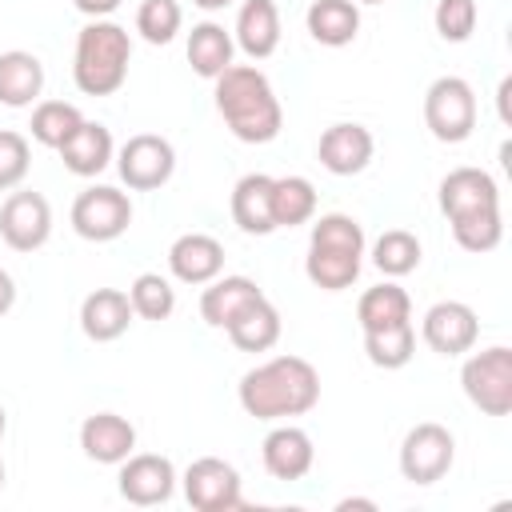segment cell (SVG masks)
<instances>
[{"label":"cell","mask_w":512,"mask_h":512,"mask_svg":"<svg viewBox=\"0 0 512 512\" xmlns=\"http://www.w3.org/2000/svg\"><path fill=\"white\" fill-rule=\"evenodd\" d=\"M356 320H360V332H376V328H388V324H404V320H412V300H408V292H404L396 280H384V284L368 288V292L356 300Z\"/></svg>","instance_id":"83f0119b"},{"label":"cell","mask_w":512,"mask_h":512,"mask_svg":"<svg viewBox=\"0 0 512 512\" xmlns=\"http://www.w3.org/2000/svg\"><path fill=\"white\" fill-rule=\"evenodd\" d=\"M128 224H132V200L112 184H88L72 200V232L80 240L108 244V240H120Z\"/></svg>","instance_id":"ba28073f"},{"label":"cell","mask_w":512,"mask_h":512,"mask_svg":"<svg viewBox=\"0 0 512 512\" xmlns=\"http://www.w3.org/2000/svg\"><path fill=\"white\" fill-rule=\"evenodd\" d=\"M128 300H132V312L140 320H168L176 312V288L160 272H140L128 288Z\"/></svg>","instance_id":"d6a6232c"},{"label":"cell","mask_w":512,"mask_h":512,"mask_svg":"<svg viewBox=\"0 0 512 512\" xmlns=\"http://www.w3.org/2000/svg\"><path fill=\"white\" fill-rule=\"evenodd\" d=\"M236 400L256 420H288L304 416L320 404V372L304 356H272L240 376Z\"/></svg>","instance_id":"6da1fadb"},{"label":"cell","mask_w":512,"mask_h":512,"mask_svg":"<svg viewBox=\"0 0 512 512\" xmlns=\"http://www.w3.org/2000/svg\"><path fill=\"white\" fill-rule=\"evenodd\" d=\"M360 264H364V228L356 216L324 212L320 220H312L304 272L316 288H324V292L352 288L360 276Z\"/></svg>","instance_id":"277c9868"},{"label":"cell","mask_w":512,"mask_h":512,"mask_svg":"<svg viewBox=\"0 0 512 512\" xmlns=\"http://www.w3.org/2000/svg\"><path fill=\"white\" fill-rule=\"evenodd\" d=\"M308 36L324 48H344L360 32V4L356 0H312L304 12Z\"/></svg>","instance_id":"d4e9b609"},{"label":"cell","mask_w":512,"mask_h":512,"mask_svg":"<svg viewBox=\"0 0 512 512\" xmlns=\"http://www.w3.org/2000/svg\"><path fill=\"white\" fill-rule=\"evenodd\" d=\"M168 272L180 284H208L224 272V244L208 232H184L168 248Z\"/></svg>","instance_id":"e0dca14e"},{"label":"cell","mask_w":512,"mask_h":512,"mask_svg":"<svg viewBox=\"0 0 512 512\" xmlns=\"http://www.w3.org/2000/svg\"><path fill=\"white\" fill-rule=\"evenodd\" d=\"M424 124L440 144H464L476 128V92L464 76H436L424 92Z\"/></svg>","instance_id":"8992f818"},{"label":"cell","mask_w":512,"mask_h":512,"mask_svg":"<svg viewBox=\"0 0 512 512\" xmlns=\"http://www.w3.org/2000/svg\"><path fill=\"white\" fill-rule=\"evenodd\" d=\"M176 464L160 452H132L128 460H120V476L116 488L128 504L136 508H152V504H168L176 492Z\"/></svg>","instance_id":"4fadbf2b"},{"label":"cell","mask_w":512,"mask_h":512,"mask_svg":"<svg viewBox=\"0 0 512 512\" xmlns=\"http://www.w3.org/2000/svg\"><path fill=\"white\" fill-rule=\"evenodd\" d=\"M456 460V436L436 424V420H424L416 428H408L404 444H400V476L408 484H436L448 476Z\"/></svg>","instance_id":"9c48e42d"},{"label":"cell","mask_w":512,"mask_h":512,"mask_svg":"<svg viewBox=\"0 0 512 512\" xmlns=\"http://www.w3.org/2000/svg\"><path fill=\"white\" fill-rule=\"evenodd\" d=\"M132 60V36L116 20H88L76 32V56H72V80L84 96H112L128 80Z\"/></svg>","instance_id":"5b68a950"},{"label":"cell","mask_w":512,"mask_h":512,"mask_svg":"<svg viewBox=\"0 0 512 512\" xmlns=\"http://www.w3.org/2000/svg\"><path fill=\"white\" fill-rule=\"evenodd\" d=\"M476 20H480L476 0H436V8H432V24H436L440 40H448V44H464L476 32Z\"/></svg>","instance_id":"e575fe53"},{"label":"cell","mask_w":512,"mask_h":512,"mask_svg":"<svg viewBox=\"0 0 512 512\" xmlns=\"http://www.w3.org/2000/svg\"><path fill=\"white\" fill-rule=\"evenodd\" d=\"M0 236L12 252H36L52 236V208L40 192L12 188L8 200L0 204Z\"/></svg>","instance_id":"7c38bea8"},{"label":"cell","mask_w":512,"mask_h":512,"mask_svg":"<svg viewBox=\"0 0 512 512\" xmlns=\"http://www.w3.org/2000/svg\"><path fill=\"white\" fill-rule=\"evenodd\" d=\"M196 8H204V12H220V8H228V4H236V0H192Z\"/></svg>","instance_id":"ab89813d"},{"label":"cell","mask_w":512,"mask_h":512,"mask_svg":"<svg viewBox=\"0 0 512 512\" xmlns=\"http://www.w3.org/2000/svg\"><path fill=\"white\" fill-rule=\"evenodd\" d=\"M236 48L248 60H268L280 48V8L276 0H244L236 12Z\"/></svg>","instance_id":"ffe728a7"},{"label":"cell","mask_w":512,"mask_h":512,"mask_svg":"<svg viewBox=\"0 0 512 512\" xmlns=\"http://www.w3.org/2000/svg\"><path fill=\"white\" fill-rule=\"evenodd\" d=\"M4 432H8V412H4V404H0V440H4Z\"/></svg>","instance_id":"60d3db41"},{"label":"cell","mask_w":512,"mask_h":512,"mask_svg":"<svg viewBox=\"0 0 512 512\" xmlns=\"http://www.w3.org/2000/svg\"><path fill=\"white\" fill-rule=\"evenodd\" d=\"M184 484V500L196 508V512H236L244 504V492H240V472L220 460V456H200L184 468L180 476Z\"/></svg>","instance_id":"8fae6325"},{"label":"cell","mask_w":512,"mask_h":512,"mask_svg":"<svg viewBox=\"0 0 512 512\" xmlns=\"http://www.w3.org/2000/svg\"><path fill=\"white\" fill-rule=\"evenodd\" d=\"M232 220L244 236H268L276 232V220H272V176L268 172H248L236 180L232 188Z\"/></svg>","instance_id":"7402d4cb"},{"label":"cell","mask_w":512,"mask_h":512,"mask_svg":"<svg viewBox=\"0 0 512 512\" xmlns=\"http://www.w3.org/2000/svg\"><path fill=\"white\" fill-rule=\"evenodd\" d=\"M364 356H368V364H376L384 372L404 368L416 356V328H412V320L388 324V328H376V332H364Z\"/></svg>","instance_id":"f546056e"},{"label":"cell","mask_w":512,"mask_h":512,"mask_svg":"<svg viewBox=\"0 0 512 512\" xmlns=\"http://www.w3.org/2000/svg\"><path fill=\"white\" fill-rule=\"evenodd\" d=\"M260 460L268 468L272 480H304L316 464V448H312V436L296 424H276L264 444H260Z\"/></svg>","instance_id":"2e32d148"},{"label":"cell","mask_w":512,"mask_h":512,"mask_svg":"<svg viewBox=\"0 0 512 512\" xmlns=\"http://www.w3.org/2000/svg\"><path fill=\"white\" fill-rule=\"evenodd\" d=\"M116 172L132 192L164 188L176 172V148L156 132H136L116 152Z\"/></svg>","instance_id":"30bf717a"},{"label":"cell","mask_w":512,"mask_h":512,"mask_svg":"<svg viewBox=\"0 0 512 512\" xmlns=\"http://www.w3.org/2000/svg\"><path fill=\"white\" fill-rule=\"evenodd\" d=\"M336 508H340V512H348V508H368V512H372V508H376V500H364V496H352V500H340Z\"/></svg>","instance_id":"f35d334b"},{"label":"cell","mask_w":512,"mask_h":512,"mask_svg":"<svg viewBox=\"0 0 512 512\" xmlns=\"http://www.w3.org/2000/svg\"><path fill=\"white\" fill-rule=\"evenodd\" d=\"M60 160L72 176H100L112 160H116V144H112V132L100 124V120H88L60 144Z\"/></svg>","instance_id":"44dd1931"},{"label":"cell","mask_w":512,"mask_h":512,"mask_svg":"<svg viewBox=\"0 0 512 512\" xmlns=\"http://www.w3.org/2000/svg\"><path fill=\"white\" fill-rule=\"evenodd\" d=\"M132 316L136 312H132L128 292H120V288H96L80 304V332L92 344H112V340H120L128 332Z\"/></svg>","instance_id":"ac0fdd59"},{"label":"cell","mask_w":512,"mask_h":512,"mask_svg":"<svg viewBox=\"0 0 512 512\" xmlns=\"http://www.w3.org/2000/svg\"><path fill=\"white\" fill-rule=\"evenodd\" d=\"M80 448L96 464H120L136 452V428L120 412H92L80 424Z\"/></svg>","instance_id":"d6986e66"},{"label":"cell","mask_w":512,"mask_h":512,"mask_svg":"<svg viewBox=\"0 0 512 512\" xmlns=\"http://www.w3.org/2000/svg\"><path fill=\"white\" fill-rule=\"evenodd\" d=\"M440 212L452 224V236L464 252H492L504 240V216H500V188L492 172L484 168H452L440 180Z\"/></svg>","instance_id":"7a4b0ae2"},{"label":"cell","mask_w":512,"mask_h":512,"mask_svg":"<svg viewBox=\"0 0 512 512\" xmlns=\"http://www.w3.org/2000/svg\"><path fill=\"white\" fill-rule=\"evenodd\" d=\"M372 152H376V140L356 120H340V124L324 128L320 132V144H316V160L332 176H356V172H364L372 164Z\"/></svg>","instance_id":"9a60e30c"},{"label":"cell","mask_w":512,"mask_h":512,"mask_svg":"<svg viewBox=\"0 0 512 512\" xmlns=\"http://www.w3.org/2000/svg\"><path fill=\"white\" fill-rule=\"evenodd\" d=\"M76 4V12H84L88 20H108L116 8H120V0H72Z\"/></svg>","instance_id":"8d00e7d4"},{"label":"cell","mask_w":512,"mask_h":512,"mask_svg":"<svg viewBox=\"0 0 512 512\" xmlns=\"http://www.w3.org/2000/svg\"><path fill=\"white\" fill-rule=\"evenodd\" d=\"M0 488H4V460H0Z\"/></svg>","instance_id":"b9f144b4"},{"label":"cell","mask_w":512,"mask_h":512,"mask_svg":"<svg viewBox=\"0 0 512 512\" xmlns=\"http://www.w3.org/2000/svg\"><path fill=\"white\" fill-rule=\"evenodd\" d=\"M12 304H16V280L0 268V316H8V312H12Z\"/></svg>","instance_id":"74e56055"},{"label":"cell","mask_w":512,"mask_h":512,"mask_svg":"<svg viewBox=\"0 0 512 512\" xmlns=\"http://www.w3.org/2000/svg\"><path fill=\"white\" fill-rule=\"evenodd\" d=\"M44 92V64L36 52L12 48L0 52V104L4 108H32Z\"/></svg>","instance_id":"cb8c5ba5"},{"label":"cell","mask_w":512,"mask_h":512,"mask_svg":"<svg viewBox=\"0 0 512 512\" xmlns=\"http://www.w3.org/2000/svg\"><path fill=\"white\" fill-rule=\"evenodd\" d=\"M84 124V112L76 108V104H68V100H40L36 108H32V140L36 144H44V148H52V152H60V144L76 132Z\"/></svg>","instance_id":"4dcf8cb0"},{"label":"cell","mask_w":512,"mask_h":512,"mask_svg":"<svg viewBox=\"0 0 512 512\" xmlns=\"http://www.w3.org/2000/svg\"><path fill=\"white\" fill-rule=\"evenodd\" d=\"M216 112L224 116L228 132L244 144H268L284 128V108L272 92V80L256 64H228L212 80Z\"/></svg>","instance_id":"3957f363"},{"label":"cell","mask_w":512,"mask_h":512,"mask_svg":"<svg viewBox=\"0 0 512 512\" xmlns=\"http://www.w3.org/2000/svg\"><path fill=\"white\" fill-rule=\"evenodd\" d=\"M316 216V188L308 176H272V220L276 228H296Z\"/></svg>","instance_id":"f1b7e54d"},{"label":"cell","mask_w":512,"mask_h":512,"mask_svg":"<svg viewBox=\"0 0 512 512\" xmlns=\"http://www.w3.org/2000/svg\"><path fill=\"white\" fill-rule=\"evenodd\" d=\"M188 64H192V72L196 76H204V80H216L228 64H232V52H236V40H232V32L224 28V24H216V20H200V24H192V32H188Z\"/></svg>","instance_id":"484cf974"},{"label":"cell","mask_w":512,"mask_h":512,"mask_svg":"<svg viewBox=\"0 0 512 512\" xmlns=\"http://www.w3.org/2000/svg\"><path fill=\"white\" fill-rule=\"evenodd\" d=\"M28 164H32L28 136H20L12 128H0V192L20 188L24 176H28Z\"/></svg>","instance_id":"d590c367"},{"label":"cell","mask_w":512,"mask_h":512,"mask_svg":"<svg viewBox=\"0 0 512 512\" xmlns=\"http://www.w3.org/2000/svg\"><path fill=\"white\" fill-rule=\"evenodd\" d=\"M356 4H384V0H356Z\"/></svg>","instance_id":"7bdbcfd3"},{"label":"cell","mask_w":512,"mask_h":512,"mask_svg":"<svg viewBox=\"0 0 512 512\" xmlns=\"http://www.w3.org/2000/svg\"><path fill=\"white\" fill-rule=\"evenodd\" d=\"M460 384H464V396L484 416H508L512 412V348L492 344L472 352L460 368Z\"/></svg>","instance_id":"52a82bcc"},{"label":"cell","mask_w":512,"mask_h":512,"mask_svg":"<svg viewBox=\"0 0 512 512\" xmlns=\"http://www.w3.org/2000/svg\"><path fill=\"white\" fill-rule=\"evenodd\" d=\"M184 24V8L176 0H140L136 8V32L148 44H172Z\"/></svg>","instance_id":"836d02e7"},{"label":"cell","mask_w":512,"mask_h":512,"mask_svg":"<svg viewBox=\"0 0 512 512\" xmlns=\"http://www.w3.org/2000/svg\"><path fill=\"white\" fill-rule=\"evenodd\" d=\"M372 264L388 276V280H400L408 272L420 268V240L408 232V228H388L376 236L372 244Z\"/></svg>","instance_id":"1f68e13d"},{"label":"cell","mask_w":512,"mask_h":512,"mask_svg":"<svg viewBox=\"0 0 512 512\" xmlns=\"http://www.w3.org/2000/svg\"><path fill=\"white\" fill-rule=\"evenodd\" d=\"M420 336L436 356H464V352L476 348L480 320L464 300H440V304H432L424 312Z\"/></svg>","instance_id":"5bb4252c"},{"label":"cell","mask_w":512,"mask_h":512,"mask_svg":"<svg viewBox=\"0 0 512 512\" xmlns=\"http://www.w3.org/2000/svg\"><path fill=\"white\" fill-rule=\"evenodd\" d=\"M260 284L252 276H216L200 292V316L208 328H228L252 300H260Z\"/></svg>","instance_id":"603a6c76"},{"label":"cell","mask_w":512,"mask_h":512,"mask_svg":"<svg viewBox=\"0 0 512 512\" xmlns=\"http://www.w3.org/2000/svg\"><path fill=\"white\" fill-rule=\"evenodd\" d=\"M280 312H276V304L268 300V296H260V300H252L224 332H228V340L240 348V352H268L276 340H280Z\"/></svg>","instance_id":"4316f807"}]
</instances>
